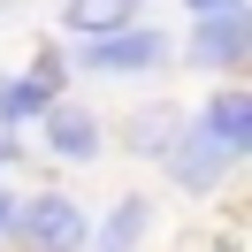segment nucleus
<instances>
[{"label":"nucleus","instance_id":"f257e3e1","mask_svg":"<svg viewBox=\"0 0 252 252\" xmlns=\"http://www.w3.org/2000/svg\"><path fill=\"white\" fill-rule=\"evenodd\" d=\"M168 54H176V46L153 31V23H130V31L84 38V46H77V69H92V77H130V69H160Z\"/></svg>","mask_w":252,"mask_h":252},{"label":"nucleus","instance_id":"f03ea898","mask_svg":"<svg viewBox=\"0 0 252 252\" xmlns=\"http://www.w3.org/2000/svg\"><path fill=\"white\" fill-rule=\"evenodd\" d=\"M16 237H23V252H84L92 229H84L69 191H38L31 206H16Z\"/></svg>","mask_w":252,"mask_h":252},{"label":"nucleus","instance_id":"7ed1b4c3","mask_svg":"<svg viewBox=\"0 0 252 252\" xmlns=\"http://www.w3.org/2000/svg\"><path fill=\"white\" fill-rule=\"evenodd\" d=\"M160 160H168V184L184 191V199H206V191L221 184V168H229V153H221V145L206 138L199 123H184V130H176V145H168Z\"/></svg>","mask_w":252,"mask_h":252},{"label":"nucleus","instance_id":"20e7f679","mask_svg":"<svg viewBox=\"0 0 252 252\" xmlns=\"http://www.w3.org/2000/svg\"><path fill=\"white\" fill-rule=\"evenodd\" d=\"M62 77H69V62H62V54H38V69H31V77L0 84V138H16V123L46 115V107H54V92H62Z\"/></svg>","mask_w":252,"mask_h":252},{"label":"nucleus","instance_id":"39448f33","mask_svg":"<svg viewBox=\"0 0 252 252\" xmlns=\"http://www.w3.org/2000/svg\"><path fill=\"white\" fill-rule=\"evenodd\" d=\"M252 46V16L229 8V16H199L191 23V69H237Z\"/></svg>","mask_w":252,"mask_h":252},{"label":"nucleus","instance_id":"423d86ee","mask_svg":"<svg viewBox=\"0 0 252 252\" xmlns=\"http://www.w3.org/2000/svg\"><path fill=\"white\" fill-rule=\"evenodd\" d=\"M199 130L221 145V153H252V92H237V84H221L214 99H206V115H199Z\"/></svg>","mask_w":252,"mask_h":252},{"label":"nucleus","instance_id":"0eeeda50","mask_svg":"<svg viewBox=\"0 0 252 252\" xmlns=\"http://www.w3.org/2000/svg\"><path fill=\"white\" fill-rule=\"evenodd\" d=\"M46 145H54L62 160H92V153H99V123H92L84 107H69V99H54V107H46Z\"/></svg>","mask_w":252,"mask_h":252},{"label":"nucleus","instance_id":"6e6552de","mask_svg":"<svg viewBox=\"0 0 252 252\" xmlns=\"http://www.w3.org/2000/svg\"><path fill=\"white\" fill-rule=\"evenodd\" d=\"M145 0H62V23L77 38H107V31H130Z\"/></svg>","mask_w":252,"mask_h":252},{"label":"nucleus","instance_id":"1a4fd4ad","mask_svg":"<svg viewBox=\"0 0 252 252\" xmlns=\"http://www.w3.org/2000/svg\"><path fill=\"white\" fill-rule=\"evenodd\" d=\"M191 123V115L184 107H168V99H153V107H138V115H130V153H168V145H176V130H184Z\"/></svg>","mask_w":252,"mask_h":252},{"label":"nucleus","instance_id":"9d476101","mask_svg":"<svg viewBox=\"0 0 252 252\" xmlns=\"http://www.w3.org/2000/svg\"><path fill=\"white\" fill-rule=\"evenodd\" d=\"M138 237H145V199H115L99 237H84V245L92 252H138Z\"/></svg>","mask_w":252,"mask_h":252},{"label":"nucleus","instance_id":"9b49d317","mask_svg":"<svg viewBox=\"0 0 252 252\" xmlns=\"http://www.w3.org/2000/svg\"><path fill=\"white\" fill-rule=\"evenodd\" d=\"M184 8H191V23H199V16H229V8H245V0H184Z\"/></svg>","mask_w":252,"mask_h":252},{"label":"nucleus","instance_id":"f8f14e48","mask_svg":"<svg viewBox=\"0 0 252 252\" xmlns=\"http://www.w3.org/2000/svg\"><path fill=\"white\" fill-rule=\"evenodd\" d=\"M8 229H16V191L0 184V237H8Z\"/></svg>","mask_w":252,"mask_h":252}]
</instances>
